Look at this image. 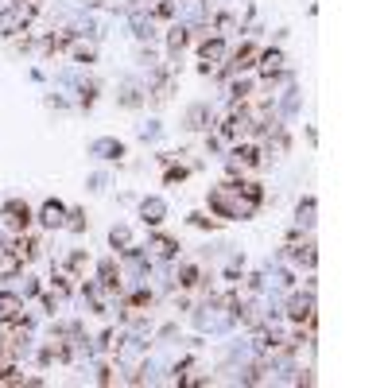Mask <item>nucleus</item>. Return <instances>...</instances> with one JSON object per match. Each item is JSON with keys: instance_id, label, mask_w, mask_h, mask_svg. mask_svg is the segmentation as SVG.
<instances>
[{"instance_id": "obj_12", "label": "nucleus", "mask_w": 388, "mask_h": 388, "mask_svg": "<svg viewBox=\"0 0 388 388\" xmlns=\"http://www.w3.org/2000/svg\"><path fill=\"white\" fill-rule=\"evenodd\" d=\"M140 218H144V225H160L167 218V202L163 198H144L140 202Z\"/></svg>"}, {"instance_id": "obj_7", "label": "nucleus", "mask_w": 388, "mask_h": 388, "mask_svg": "<svg viewBox=\"0 0 388 388\" xmlns=\"http://www.w3.org/2000/svg\"><path fill=\"white\" fill-rule=\"evenodd\" d=\"M24 272V257L12 249V241H0V280H16Z\"/></svg>"}, {"instance_id": "obj_19", "label": "nucleus", "mask_w": 388, "mask_h": 388, "mask_svg": "<svg viewBox=\"0 0 388 388\" xmlns=\"http://www.w3.org/2000/svg\"><path fill=\"white\" fill-rule=\"evenodd\" d=\"M132 31H136L140 39H152V35H155L152 16H144V12H136V8H132Z\"/></svg>"}, {"instance_id": "obj_16", "label": "nucleus", "mask_w": 388, "mask_h": 388, "mask_svg": "<svg viewBox=\"0 0 388 388\" xmlns=\"http://www.w3.org/2000/svg\"><path fill=\"white\" fill-rule=\"evenodd\" d=\"M229 163H233V171H237V167H260V152L252 144H237L233 148V160H229Z\"/></svg>"}, {"instance_id": "obj_9", "label": "nucleus", "mask_w": 388, "mask_h": 388, "mask_svg": "<svg viewBox=\"0 0 388 388\" xmlns=\"http://www.w3.org/2000/svg\"><path fill=\"white\" fill-rule=\"evenodd\" d=\"M97 284H101V291H121V268L113 257H105L97 264Z\"/></svg>"}, {"instance_id": "obj_21", "label": "nucleus", "mask_w": 388, "mask_h": 388, "mask_svg": "<svg viewBox=\"0 0 388 388\" xmlns=\"http://www.w3.org/2000/svg\"><path fill=\"white\" fill-rule=\"evenodd\" d=\"M315 206H319V202H315L311 194L299 202V210H295V214H299V225H315Z\"/></svg>"}, {"instance_id": "obj_5", "label": "nucleus", "mask_w": 388, "mask_h": 388, "mask_svg": "<svg viewBox=\"0 0 388 388\" xmlns=\"http://www.w3.org/2000/svg\"><path fill=\"white\" fill-rule=\"evenodd\" d=\"M222 63H225V43L222 35H214V39L202 43V74H214Z\"/></svg>"}, {"instance_id": "obj_15", "label": "nucleus", "mask_w": 388, "mask_h": 388, "mask_svg": "<svg viewBox=\"0 0 388 388\" xmlns=\"http://www.w3.org/2000/svg\"><path fill=\"white\" fill-rule=\"evenodd\" d=\"M210 121H214V113H210V105L206 101H198V105H190L187 109V128H210Z\"/></svg>"}, {"instance_id": "obj_31", "label": "nucleus", "mask_w": 388, "mask_h": 388, "mask_svg": "<svg viewBox=\"0 0 388 388\" xmlns=\"http://www.w3.org/2000/svg\"><path fill=\"white\" fill-rule=\"evenodd\" d=\"M12 4H20V8H31V12H35V8H39V0H12Z\"/></svg>"}, {"instance_id": "obj_29", "label": "nucleus", "mask_w": 388, "mask_h": 388, "mask_svg": "<svg viewBox=\"0 0 388 388\" xmlns=\"http://www.w3.org/2000/svg\"><path fill=\"white\" fill-rule=\"evenodd\" d=\"M97 381H101V384H113L117 377H113V369H109V365H101V369H97Z\"/></svg>"}, {"instance_id": "obj_8", "label": "nucleus", "mask_w": 388, "mask_h": 388, "mask_svg": "<svg viewBox=\"0 0 388 388\" xmlns=\"http://www.w3.org/2000/svg\"><path fill=\"white\" fill-rule=\"evenodd\" d=\"M24 319V299L16 291H0V322H20Z\"/></svg>"}, {"instance_id": "obj_13", "label": "nucleus", "mask_w": 388, "mask_h": 388, "mask_svg": "<svg viewBox=\"0 0 388 388\" xmlns=\"http://www.w3.org/2000/svg\"><path fill=\"white\" fill-rule=\"evenodd\" d=\"M66 55L74 58L78 66H90L93 58H97V51H93V43H82V39H78V35H74V39L66 43Z\"/></svg>"}, {"instance_id": "obj_4", "label": "nucleus", "mask_w": 388, "mask_h": 388, "mask_svg": "<svg viewBox=\"0 0 388 388\" xmlns=\"http://www.w3.org/2000/svg\"><path fill=\"white\" fill-rule=\"evenodd\" d=\"M287 319L291 322H295V326H311V330H315V295H311V291H307V295H295V299H291V303H287Z\"/></svg>"}, {"instance_id": "obj_22", "label": "nucleus", "mask_w": 388, "mask_h": 388, "mask_svg": "<svg viewBox=\"0 0 388 388\" xmlns=\"http://www.w3.org/2000/svg\"><path fill=\"white\" fill-rule=\"evenodd\" d=\"M140 101H144V93H140L136 86H128V90L117 97V105H121V109H140Z\"/></svg>"}, {"instance_id": "obj_2", "label": "nucleus", "mask_w": 388, "mask_h": 388, "mask_svg": "<svg viewBox=\"0 0 388 388\" xmlns=\"http://www.w3.org/2000/svg\"><path fill=\"white\" fill-rule=\"evenodd\" d=\"M0 218H4V225L12 229V233H28L31 222H35V210L24 198H8L4 210H0Z\"/></svg>"}, {"instance_id": "obj_26", "label": "nucleus", "mask_w": 388, "mask_h": 388, "mask_svg": "<svg viewBox=\"0 0 388 388\" xmlns=\"http://www.w3.org/2000/svg\"><path fill=\"white\" fill-rule=\"evenodd\" d=\"M66 229L70 233H82L86 229V210H66Z\"/></svg>"}, {"instance_id": "obj_3", "label": "nucleus", "mask_w": 388, "mask_h": 388, "mask_svg": "<svg viewBox=\"0 0 388 388\" xmlns=\"http://www.w3.org/2000/svg\"><path fill=\"white\" fill-rule=\"evenodd\" d=\"M31 8H20V4H8V8H0V35L4 39H16V35H24L28 31V24H31Z\"/></svg>"}, {"instance_id": "obj_14", "label": "nucleus", "mask_w": 388, "mask_h": 388, "mask_svg": "<svg viewBox=\"0 0 388 388\" xmlns=\"http://www.w3.org/2000/svg\"><path fill=\"white\" fill-rule=\"evenodd\" d=\"M287 249H291V257L303 264V268H315V260H319V252H315V245H311V241H299V237H291Z\"/></svg>"}, {"instance_id": "obj_10", "label": "nucleus", "mask_w": 388, "mask_h": 388, "mask_svg": "<svg viewBox=\"0 0 388 388\" xmlns=\"http://www.w3.org/2000/svg\"><path fill=\"white\" fill-rule=\"evenodd\" d=\"M260 74L268 82H276L284 74V51H260Z\"/></svg>"}, {"instance_id": "obj_6", "label": "nucleus", "mask_w": 388, "mask_h": 388, "mask_svg": "<svg viewBox=\"0 0 388 388\" xmlns=\"http://www.w3.org/2000/svg\"><path fill=\"white\" fill-rule=\"evenodd\" d=\"M35 218H39L43 229H63V225H66V206H63L58 198H47V202L39 206V214H35Z\"/></svg>"}, {"instance_id": "obj_27", "label": "nucleus", "mask_w": 388, "mask_h": 388, "mask_svg": "<svg viewBox=\"0 0 388 388\" xmlns=\"http://www.w3.org/2000/svg\"><path fill=\"white\" fill-rule=\"evenodd\" d=\"M39 280H35V276H24V284H20V291H16V295H20V299H35V295H39Z\"/></svg>"}, {"instance_id": "obj_17", "label": "nucleus", "mask_w": 388, "mask_h": 388, "mask_svg": "<svg viewBox=\"0 0 388 388\" xmlns=\"http://www.w3.org/2000/svg\"><path fill=\"white\" fill-rule=\"evenodd\" d=\"M257 58H260V47L245 43V47L233 55V63H229V70H252V66H257Z\"/></svg>"}, {"instance_id": "obj_20", "label": "nucleus", "mask_w": 388, "mask_h": 388, "mask_svg": "<svg viewBox=\"0 0 388 388\" xmlns=\"http://www.w3.org/2000/svg\"><path fill=\"white\" fill-rule=\"evenodd\" d=\"M152 249H155V257H167V260H171L175 252H179V241H171V237L155 233V237H152Z\"/></svg>"}, {"instance_id": "obj_25", "label": "nucleus", "mask_w": 388, "mask_h": 388, "mask_svg": "<svg viewBox=\"0 0 388 388\" xmlns=\"http://www.w3.org/2000/svg\"><path fill=\"white\" fill-rule=\"evenodd\" d=\"M78 101H82V109H90V105L97 101V82H82V86H78Z\"/></svg>"}, {"instance_id": "obj_18", "label": "nucleus", "mask_w": 388, "mask_h": 388, "mask_svg": "<svg viewBox=\"0 0 388 388\" xmlns=\"http://www.w3.org/2000/svg\"><path fill=\"white\" fill-rule=\"evenodd\" d=\"M109 245H113V252H128L132 249V229L128 225H113L109 229Z\"/></svg>"}, {"instance_id": "obj_1", "label": "nucleus", "mask_w": 388, "mask_h": 388, "mask_svg": "<svg viewBox=\"0 0 388 388\" xmlns=\"http://www.w3.org/2000/svg\"><path fill=\"white\" fill-rule=\"evenodd\" d=\"M206 202H210V210H214L218 218H252L257 214V206H252L249 198L241 194V183H222V187H214L206 194Z\"/></svg>"}, {"instance_id": "obj_24", "label": "nucleus", "mask_w": 388, "mask_h": 388, "mask_svg": "<svg viewBox=\"0 0 388 388\" xmlns=\"http://www.w3.org/2000/svg\"><path fill=\"white\" fill-rule=\"evenodd\" d=\"M175 284H179V287H194V284H198V268H194V264H183L179 276H175Z\"/></svg>"}, {"instance_id": "obj_28", "label": "nucleus", "mask_w": 388, "mask_h": 388, "mask_svg": "<svg viewBox=\"0 0 388 388\" xmlns=\"http://www.w3.org/2000/svg\"><path fill=\"white\" fill-rule=\"evenodd\" d=\"M163 179H167V183H183V179H187V167H167Z\"/></svg>"}, {"instance_id": "obj_23", "label": "nucleus", "mask_w": 388, "mask_h": 388, "mask_svg": "<svg viewBox=\"0 0 388 388\" xmlns=\"http://www.w3.org/2000/svg\"><path fill=\"white\" fill-rule=\"evenodd\" d=\"M190 43V35H187V28H171V35H167V47L175 51V55H179L183 47H187Z\"/></svg>"}, {"instance_id": "obj_30", "label": "nucleus", "mask_w": 388, "mask_h": 388, "mask_svg": "<svg viewBox=\"0 0 388 388\" xmlns=\"http://www.w3.org/2000/svg\"><path fill=\"white\" fill-rule=\"evenodd\" d=\"M105 187V175H90V190H101Z\"/></svg>"}, {"instance_id": "obj_11", "label": "nucleus", "mask_w": 388, "mask_h": 388, "mask_svg": "<svg viewBox=\"0 0 388 388\" xmlns=\"http://www.w3.org/2000/svg\"><path fill=\"white\" fill-rule=\"evenodd\" d=\"M90 152L97 155V160H121V155H125V144L113 140V136H101V140H93L90 144Z\"/></svg>"}]
</instances>
